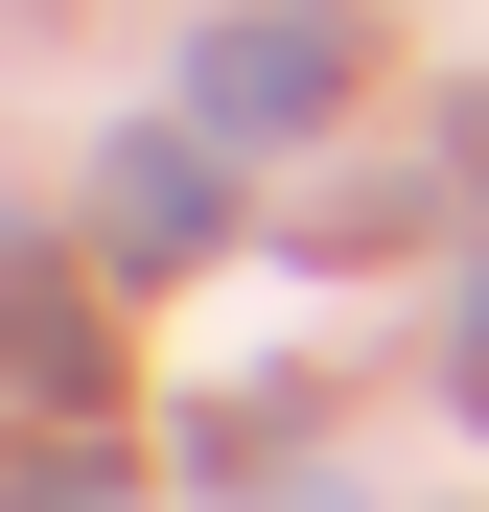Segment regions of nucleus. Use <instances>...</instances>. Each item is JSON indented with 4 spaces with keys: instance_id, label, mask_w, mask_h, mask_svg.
Masks as SVG:
<instances>
[{
    "instance_id": "f03ea898",
    "label": "nucleus",
    "mask_w": 489,
    "mask_h": 512,
    "mask_svg": "<svg viewBox=\"0 0 489 512\" xmlns=\"http://www.w3.org/2000/svg\"><path fill=\"white\" fill-rule=\"evenodd\" d=\"M210 233H233L210 140H117V163H94V256H117V280H163V256H210Z\"/></svg>"
},
{
    "instance_id": "f257e3e1",
    "label": "nucleus",
    "mask_w": 489,
    "mask_h": 512,
    "mask_svg": "<svg viewBox=\"0 0 489 512\" xmlns=\"http://www.w3.org/2000/svg\"><path fill=\"white\" fill-rule=\"evenodd\" d=\"M326 94H350V47H326V24H233V47H187V140H303Z\"/></svg>"
},
{
    "instance_id": "20e7f679",
    "label": "nucleus",
    "mask_w": 489,
    "mask_h": 512,
    "mask_svg": "<svg viewBox=\"0 0 489 512\" xmlns=\"http://www.w3.org/2000/svg\"><path fill=\"white\" fill-rule=\"evenodd\" d=\"M466 419H489V303H466Z\"/></svg>"
},
{
    "instance_id": "7ed1b4c3",
    "label": "nucleus",
    "mask_w": 489,
    "mask_h": 512,
    "mask_svg": "<svg viewBox=\"0 0 489 512\" xmlns=\"http://www.w3.org/2000/svg\"><path fill=\"white\" fill-rule=\"evenodd\" d=\"M0 512H117V489H94V466H47V489H0Z\"/></svg>"
}]
</instances>
